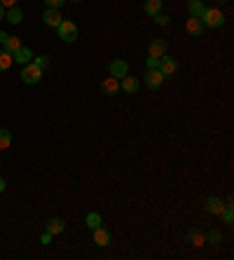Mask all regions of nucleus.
<instances>
[{"label":"nucleus","instance_id":"nucleus-29","mask_svg":"<svg viewBox=\"0 0 234 260\" xmlns=\"http://www.w3.org/2000/svg\"><path fill=\"white\" fill-rule=\"evenodd\" d=\"M0 5H2L5 10H10V7H14V5H17V0H0Z\"/></svg>","mask_w":234,"mask_h":260},{"label":"nucleus","instance_id":"nucleus-31","mask_svg":"<svg viewBox=\"0 0 234 260\" xmlns=\"http://www.w3.org/2000/svg\"><path fill=\"white\" fill-rule=\"evenodd\" d=\"M40 241H43V244H49V241H52V235H49V232L45 230V235L40 237Z\"/></svg>","mask_w":234,"mask_h":260},{"label":"nucleus","instance_id":"nucleus-28","mask_svg":"<svg viewBox=\"0 0 234 260\" xmlns=\"http://www.w3.org/2000/svg\"><path fill=\"white\" fill-rule=\"evenodd\" d=\"M47 2V7H52V10H61V5H64L66 0H45Z\"/></svg>","mask_w":234,"mask_h":260},{"label":"nucleus","instance_id":"nucleus-3","mask_svg":"<svg viewBox=\"0 0 234 260\" xmlns=\"http://www.w3.org/2000/svg\"><path fill=\"white\" fill-rule=\"evenodd\" d=\"M56 33H59V38L64 40V43H75L77 40V24L70 22V19H64V22L56 26Z\"/></svg>","mask_w":234,"mask_h":260},{"label":"nucleus","instance_id":"nucleus-21","mask_svg":"<svg viewBox=\"0 0 234 260\" xmlns=\"http://www.w3.org/2000/svg\"><path fill=\"white\" fill-rule=\"evenodd\" d=\"M2 47H5V52L14 54V52H17V49L22 47V38H17V35H10V38H7V43L2 45Z\"/></svg>","mask_w":234,"mask_h":260},{"label":"nucleus","instance_id":"nucleus-32","mask_svg":"<svg viewBox=\"0 0 234 260\" xmlns=\"http://www.w3.org/2000/svg\"><path fill=\"white\" fill-rule=\"evenodd\" d=\"M7 38H10L7 33H5V31H0V45H5V43H7Z\"/></svg>","mask_w":234,"mask_h":260},{"label":"nucleus","instance_id":"nucleus-4","mask_svg":"<svg viewBox=\"0 0 234 260\" xmlns=\"http://www.w3.org/2000/svg\"><path fill=\"white\" fill-rule=\"evenodd\" d=\"M157 68H160V73L164 75V80H169V77L176 75V71H178V61H176L173 56H166V54H164L160 59V66H157Z\"/></svg>","mask_w":234,"mask_h":260},{"label":"nucleus","instance_id":"nucleus-1","mask_svg":"<svg viewBox=\"0 0 234 260\" xmlns=\"http://www.w3.org/2000/svg\"><path fill=\"white\" fill-rule=\"evenodd\" d=\"M204 28H220L225 26V14L220 12V7H206L202 14Z\"/></svg>","mask_w":234,"mask_h":260},{"label":"nucleus","instance_id":"nucleus-22","mask_svg":"<svg viewBox=\"0 0 234 260\" xmlns=\"http://www.w3.org/2000/svg\"><path fill=\"white\" fill-rule=\"evenodd\" d=\"M85 223L89 230H94V228H98V225H103V218H101V213H94V211H92V213H87Z\"/></svg>","mask_w":234,"mask_h":260},{"label":"nucleus","instance_id":"nucleus-27","mask_svg":"<svg viewBox=\"0 0 234 260\" xmlns=\"http://www.w3.org/2000/svg\"><path fill=\"white\" fill-rule=\"evenodd\" d=\"M152 19H155V22L160 24V26H169V22H171V19H169V14H162V12H160V14H155Z\"/></svg>","mask_w":234,"mask_h":260},{"label":"nucleus","instance_id":"nucleus-25","mask_svg":"<svg viewBox=\"0 0 234 260\" xmlns=\"http://www.w3.org/2000/svg\"><path fill=\"white\" fill-rule=\"evenodd\" d=\"M220 218H223L225 225H232V223H234V211H232V206H225L223 211H220Z\"/></svg>","mask_w":234,"mask_h":260},{"label":"nucleus","instance_id":"nucleus-37","mask_svg":"<svg viewBox=\"0 0 234 260\" xmlns=\"http://www.w3.org/2000/svg\"><path fill=\"white\" fill-rule=\"evenodd\" d=\"M66 2H80V0H66Z\"/></svg>","mask_w":234,"mask_h":260},{"label":"nucleus","instance_id":"nucleus-13","mask_svg":"<svg viewBox=\"0 0 234 260\" xmlns=\"http://www.w3.org/2000/svg\"><path fill=\"white\" fill-rule=\"evenodd\" d=\"M185 31L190 33L192 38H202V33H204L202 19H194V17H190V19H187V24H185Z\"/></svg>","mask_w":234,"mask_h":260},{"label":"nucleus","instance_id":"nucleus-33","mask_svg":"<svg viewBox=\"0 0 234 260\" xmlns=\"http://www.w3.org/2000/svg\"><path fill=\"white\" fill-rule=\"evenodd\" d=\"M232 204H234V197L230 195V197H227V199H225V206H232Z\"/></svg>","mask_w":234,"mask_h":260},{"label":"nucleus","instance_id":"nucleus-15","mask_svg":"<svg viewBox=\"0 0 234 260\" xmlns=\"http://www.w3.org/2000/svg\"><path fill=\"white\" fill-rule=\"evenodd\" d=\"M204 10H206L204 0H187V14H190V17H194V19H202Z\"/></svg>","mask_w":234,"mask_h":260},{"label":"nucleus","instance_id":"nucleus-34","mask_svg":"<svg viewBox=\"0 0 234 260\" xmlns=\"http://www.w3.org/2000/svg\"><path fill=\"white\" fill-rule=\"evenodd\" d=\"M5 188H7V185H5V178H0V192H5Z\"/></svg>","mask_w":234,"mask_h":260},{"label":"nucleus","instance_id":"nucleus-24","mask_svg":"<svg viewBox=\"0 0 234 260\" xmlns=\"http://www.w3.org/2000/svg\"><path fill=\"white\" fill-rule=\"evenodd\" d=\"M12 145V131L0 129V150H7Z\"/></svg>","mask_w":234,"mask_h":260},{"label":"nucleus","instance_id":"nucleus-8","mask_svg":"<svg viewBox=\"0 0 234 260\" xmlns=\"http://www.w3.org/2000/svg\"><path fill=\"white\" fill-rule=\"evenodd\" d=\"M119 89L122 92H127V94H136L140 89V80L134 75H124L122 77V82H119Z\"/></svg>","mask_w":234,"mask_h":260},{"label":"nucleus","instance_id":"nucleus-35","mask_svg":"<svg viewBox=\"0 0 234 260\" xmlns=\"http://www.w3.org/2000/svg\"><path fill=\"white\" fill-rule=\"evenodd\" d=\"M5 12H7V10H5V7H2V5H0V22H2V19H5Z\"/></svg>","mask_w":234,"mask_h":260},{"label":"nucleus","instance_id":"nucleus-36","mask_svg":"<svg viewBox=\"0 0 234 260\" xmlns=\"http://www.w3.org/2000/svg\"><path fill=\"white\" fill-rule=\"evenodd\" d=\"M227 2H230V0H218V5H227Z\"/></svg>","mask_w":234,"mask_h":260},{"label":"nucleus","instance_id":"nucleus-19","mask_svg":"<svg viewBox=\"0 0 234 260\" xmlns=\"http://www.w3.org/2000/svg\"><path fill=\"white\" fill-rule=\"evenodd\" d=\"M162 2H164V0H145V5H143V7H145V14H148V17L160 14V12H162Z\"/></svg>","mask_w":234,"mask_h":260},{"label":"nucleus","instance_id":"nucleus-23","mask_svg":"<svg viewBox=\"0 0 234 260\" xmlns=\"http://www.w3.org/2000/svg\"><path fill=\"white\" fill-rule=\"evenodd\" d=\"M204 239H206L209 244H213V246H218V244L223 241V235H220L218 230H206V235H204Z\"/></svg>","mask_w":234,"mask_h":260},{"label":"nucleus","instance_id":"nucleus-5","mask_svg":"<svg viewBox=\"0 0 234 260\" xmlns=\"http://www.w3.org/2000/svg\"><path fill=\"white\" fill-rule=\"evenodd\" d=\"M164 82V75L160 73V68H148V73H145V87L152 89V92H157Z\"/></svg>","mask_w":234,"mask_h":260},{"label":"nucleus","instance_id":"nucleus-2","mask_svg":"<svg viewBox=\"0 0 234 260\" xmlns=\"http://www.w3.org/2000/svg\"><path fill=\"white\" fill-rule=\"evenodd\" d=\"M43 75H45V71L40 66H35L33 61L31 64H23V68H22V82L23 85H38V82L43 80Z\"/></svg>","mask_w":234,"mask_h":260},{"label":"nucleus","instance_id":"nucleus-11","mask_svg":"<svg viewBox=\"0 0 234 260\" xmlns=\"http://www.w3.org/2000/svg\"><path fill=\"white\" fill-rule=\"evenodd\" d=\"M110 241H113V235H110L103 225L94 228V244H96V246H108Z\"/></svg>","mask_w":234,"mask_h":260},{"label":"nucleus","instance_id":"nucleus-12","mask_svg":"<svg viewBox=\"0 0 234 260\" xmlns=\"http://www.w3.org/2000/svg\"><path fill=\"white\" fill-rule=\"evenodd\" d=\"M43 22L47 24V26H52V28H56L59 24L64 22V17H61V12L59 10H52V7H47L43 14Z\"/></svg>","mask_w":234,"mask_h":260},{"label":"nucleus","instance_id":"nucleus-20","mask_svg":"<svg viewBox=\"0 0 234 260\" xmlns=\"http://www.w3.org/2000/svg\"><path fill=\"white\" fill-rule=\"evenodd\" d=\"M12 64H14V56L10 52H5V49H0V73L2 71H10Z\"/></svg>","mask_w":234,"mask_h":260},{"label":"nucleus","instance_id":"nucleus-17","mask_svg":"<svg viewBox=\"0 0 234 260\" xmlns=\"http://www.w3.org/2000/svg\"><path fill=\"white\" fill-rule=\"evenodd\" d=\"M5 19H7V22H10L12 26H19V24L23 22V12L19 10L17 5H14V7H10V10L5 12Z\"/></svg>","mask_w":234,"mask_h":260},{"label":"nucleus","instance_id":"nucleus-30","mask_svg":"<svg viewBox=\"0 0 234 260\" xmlns=\"http://www.w3.org/2000/svg\"><path fill=\"white\" fill-rule=\"evenodd\" d=\"M160 66V59H155V56H148V68H157Z\"/></svg>","mask_w":234,"mask_h":260},{"label":"nucleus","instance_id":"nucleus-14","mask_svg":"<svg viewBox=\"0 0 234 260\" xmlns=\"http://www.w3.org/2000/svg\"><path fill=\"white\" fill-rule=\"evenodd\" d=\"M45 230H47V232H49L52 237H54V235H61V232L66 230L64 218H49V220L45 223Z\"/></svg>","mask_w":234,"mask_h":260},{"label":"nucleus","instance_id":"nucleus-6","mask_svg":"<svg viewBox=\"0 0 234 260\" xmlns=\"http://www.w3.org/2000/svg\"><path fill=\"white\" fill-rule=\"evenodd\" d=\"M110 75L117 77V80H122L124 75H129V64L124 59H113V61H110Z\"/></svg>","mask_w":234,"mask_h":260},{"label":"nucleus","instance_id":"nucleus-7","mask_svg":"<svg viewBox=\"0 0 234 260\" xmlns=\"http://www.w3.org/2000/svg\"><path fill=\"white\" fill-rule=\"evenodd\" d=\"M204 209H206L209 213H213V216H220V211L225 209V202L220 199V197L211 195V197H206V202H204Z\"/></svg>","mask_w":234,"mask_h":260},{"label":"nucleus","instance_id":"nucleus-10","mask_svg":"<svg viewBox=\"0 0 234 260\" xmlns=\"http://www.w3.org/2000/svg\"><path fill=\"white\" fill-rule=\"evenodd\" d=\"M166 49H169V45L166 40H152L148 47V56H155V59H162V56L166 54Z\"/></svg>","mask_w":234,"mask_h":260},{"label":"nucleus","instance_id":"nucleus-18","mask_svg":"<svg viewBox=\"0 0 234 260\" xmlns=\"http://www.w3.org/2000/svg\"><path fill=\"white\" fill-rule=\"evenodd\" d=\"M187 241H190L192 246H204V244H206L202 230H187Z\"/></svg>","mask_w":234,"mask_h":260},{"label":"nucleus","instance_id":"nucleus-16","mask_svg":"<svg viewBox=\"0 0 234 260\" xmlns=\"http://www.w3.org/2000/svg\"><path fill=\"white\" fill-rule=\"evenodd\" d=\"M12 56H14V61H17V64H22V66L31 64V61H33V49H28V47H23V45H22V47H19Z\"/></svg>","mask_w":234,"mask_h":260},{"label":"nucleus","instance_id":"nucleus-26","mask_svg":"<svg viewBox=\"0 0 234 260\" xmlns=\"http://www.w3.org/2000/svg\"><path fill=\"white\" fill-rule=\"evenodd\" d=\"M33 64L35 66H40V68H49V66H52V56H35V59H33Z\"/></svg>","mask_w":234,"mask_h":260},{"label":"nucleus","instance_id":"nucleus-9","mask_svg":"<svg viewBox=\"0 0 234 260\" xmlns=\"http://www.w3.org/2000/svg\"><path fill=\"white\" fill-rule=\"evenodd\" d=\"M117 92H119V80L113 75H108L103 82H101V94H106V96H115Z\"/></svg>","mask_w":234,"mask_h":260}]
</instances>
